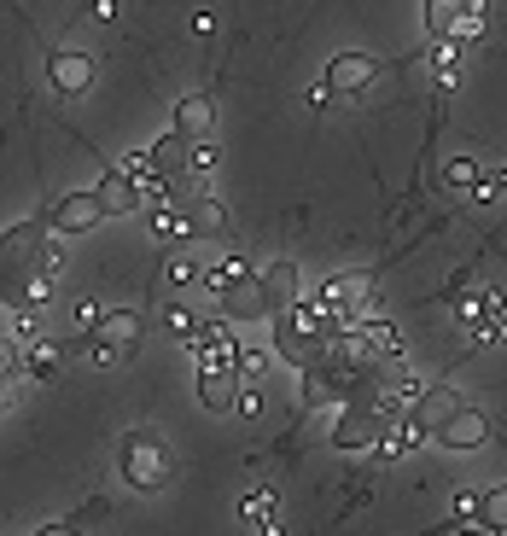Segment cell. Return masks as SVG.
<instances>
[{"label":"cell","mask_w":507,"mask_h":536,"mask_svg":"<svg viewBox=\"0 0 507 536\" xmlns=\"http://www.w3.org/2000/svg\"><path fill=\"white\" fill-rule=\"evenodd\" d=\"M123 478L135 484V490H164L169 484V472H175V461H169V449H164V437L152 432V426H135V432L123 437Z\"/></svg>","instance_id":"6da1fadb"},{"label":"cell","mask_w":507,"mask_h":536,"mask_svg":"<svg viewBox=\"0 0 507 536\" xmlns=\"http://www.w3.org/2000/svg\"><path fill=\"white\" fill-rule=\"evenodd\" d=\"M391 437V408L385 402H344L333 426V443L338 449H379Z\"/></svg>","instance_id":"7a4b0ae2"},{"label":"cell","mask_w":507,"mask_h":536,"mask_svg":"<svg viewBox=\"0 0 507 536\" xmlns=\"http://www.w3.org/2000/svg\"><path fill=\"white\" fill-rule=\"evenodd\" d=\"M216 309H222L234 327L274 321V298H269V286H263V274H245V280H234V286H222V292H216Z\"/></svg>","instance_id":"3957f363"},{"label":"cell","mask_w":507,"mask_h":536,"mask_svg":"<svg viewBox=\"0 0 507 536\" xmlns=\"http://www.w3.org/2000/svg\"><path fill=\"white\" fill-rule=\"evenodd\" d=\"M461 408H467V402L455 397V385H426V391L414 397V408H408V420H414V432L420 437H438Z\"/></svg>","instance_id":"277c9868"},{"label":"cell","mask_w":507,"mask_h":536,"mask_svg":"<svg viewBox=\"0 0 507 536\" xmlns=\"http://www.w3.org/2000/svg\"><path fill=\"white\" fill-rule=\"evenodd\" d=\"M94 222H105V204H100L94 187H88V193H65L59 204H47V228H53V234H88Z\"/></svg>","instance_id":"5b68a950"},{"label":"cell","mask_w":507,"mask_h":536,"mask_svg":"<svg viewBox=\"0 0 507 536\" xmlns=\"http://www.w3.org/2000/svg\"><path fill=\"white\" fill-rule=\"evenodd\" d=\"M193 152H199V140H187L181 129L158 134V140L146 146V158H152V175H164V181H187V175H193Z\"/></svg>","instance_id":"8992f818"},{"label":"cell","mask_w":507,"mask_h":536,"mask_svg":"<svg viewBox=\"0 0 507 536\" xmlns=\"http://www.w3.org/2000/svg\"><path fill=\"white\" fill-rule=\"evenodd\" d=\"M239 391H245V373H239V362L199 368V402L210 408V414H228V408H239Z\"/></svg>","instance_id":"52a82bcc"},{"label":"cell","mask_w":507,"mask_h":536,"mask_svg":"<svg viewBox=\"0 0 507 536\" xmlns=\"http://www.w3.org/2000/svg\"><path fill=\"white\" fill-rule=\"evenodd\" d=\"M379 70H385V59H373V53H338L327 65V88L333 94H362V88L379 82Z\"/></svg>","instance_id":"ba28073f"},{"label":"cell","mask_w":507,"mask_h":536,"mask_svg":"<svg viewBox=\"0 0 507 536\" xmlns=\"http://www.w3.org/2000/svg\"><path fill=\"white\" fill-rule=\"evenodd\" d=\"M47 82H53L65 100H76V94H88V88H94V59H88V53H76V47H65V53H53V59H47Z\"/></svg>","instance_id":"9c48e42d"},{"label":"cell","mask_w":507,"mask_h":536,"mask_svg":"<svg viewBox=\"0 0 507 536\" xmlns=\"http://www.w3.org/2000/svg\"><path fill=\"white\" fill-rule=\"evenodd\" d=\"M94 193H100L105 216H135V210H146V187H140L129 169H105Z\"/></svg>","instance_id":"30bf717a"},{"label":"cell","mask_w":507,"mask_h":536,"mask_svg":"<svg viewBox=\"0 0 507 536\" xmlns=\"http://www.w3.org/2000/svg\"><path fill=\"white\" fill-rule=\"evenodd\" d=\"M432 443H443V449H455V455H467V449H484L490 443V414L484 408H461L449 426H443Z\"/></svg>","instance_id":"8fae6325"},{"label":"cell","mask_w":507,"mask_h":536,"mask_svg":"<svg viewBox=\"0 0 507 536\" xmlns=\"http://www.w3.org/2000/svg\"><path fill=\"white\" fill-rule=\"evenodd\" d=\"M373 280L368 274H333V280H321V303L333 309V315H356L362 303H368Z\"/></svg>","instance_id":"7c38bea8"},{"label":"cell","mask_w":507,"mask_h":536,"mask_svg":"<svg viewBox=\"0 0 507 536\" xmlns=\"http://www.w3.org/2000/svg\"><path fill=\"white\" fill-rule=\"evenodd\" d=\"M187 222H193V239H228L234 228H228V210H222V199H210V193H187Z\"/></svg>","instance_id":"4fadbf2b"},{"label":"cell","mask_w":507,"mask_h":536,"mask_svg":"<svg viewBox=\"0 0 507 536\" xmlns=\"http://www.w3.org/2000/svg\"><path fill=\"white\" fill-rule=\"evenodd\" d=\"M82 338H88V344H105V350H129V344L140 338V315H135V309H105L100 327L82 333Z\"/></svg>","instance_id":"5bb4252c"},{"label":"cell","mask_w":507,"mask_h":536,"mask_svg":"<svg viewBox=\"0 0 507 536\" xmlns=\"http://www.w3.org/2000/svg\"><path fill=\"white\" fill-rule=\"evenodd\" d=\"M263 286H269V298H274V315L292 309V303H304V274H298L292 257H280V263L263 268Z\"/></svg>","instance_id":"9a60e30c"},{"label":"cell","mask_w":507,"mask_h":536,"mask_svg":"<svg viewBox=\"0 0 507 536\" xmlns=\"http://www.w3.org/2000/svg\"><path fill=\"white\" fill-rule=\"evenodd\" d=\"M158 327H164L169 338H175V344H187V350H193V338H199V315H193V303H181V298H164L158 303Z\"/></svg>","instance_id":"2e32d148"},{"label":"cell","mask_w":507,"mask_h":536,"mask_svg":"<svg viewBox=\"0 0 507 536\" xmlns=\"http://www.w3.org/2000/svg\"><path fill=\"white\" fill-rule=\"evenodd\" d=\"M175 129L187 134V140H210V129H216V105L204 100V94H187V100L175 105Z\"/></svg>","instance_id":"e0dca14e"},{"label":"cell","mask_w":507,"mask_h":536,"mask_svg":"<svg viewBox=\"0 0 507 536\" xmlns=\"http://www.w3.org/2000/svg\"><path fill=\"white\" fill-rule=\"evenodd\" d=\"M65 362V344H53V338H24V373L35 379H53Z\"/></svg>","instance_id":"ac0fdd59"},{"label":"cell","mask_w":507,"mask_h":536,"mask_svg":"<svg viewBox=\"0 0 507 536\" xmlns=\"http://www.w3.org/2000/svg\"><path fill=\"white\" fill-rule=\"evenodd\" d=\"M41 234H53L47 228V216H35V222H18V228H6V239H0V251L12 257V263H24L35 245H41Z\"/></svg>","instance_id":"d6986e66"},{"label":"cell","mask_w":507,"mask_h":536,"mask_svg":"<svg viewBox=\"0 0 507 536\" xmlns=\"http://www.w3.org/2000/svg\"><path fill=\"white\" fill-rule=\"evenodd\" d=\"M467 6H473V0H426V30L438 35V41H449V35L461 30Z\"/></svg>","instance_id":"ffe728a7"},{"label":"cell","mask_w":507,"mask_h":536,"mask_svg":"<svg viewBox=\"0 0 507 536\" xmlns=\"http://www.w3.org/2000/svg\"><path fill=\"white\" fill-rule=\"evenodd\" d=\"M146 216H152V234L158 239H193V222H187V204L181 199L158 204V210H146Z\"/></svg>","instance_id":"44dd1931"},{"label":"cell","mask_w":507,"mask_h":536,"mask_svg":"<svg viewBox=\"0 0 507 536\" xmlns=\"http://www.w3.org/2000/svg\"><path fill=\"white\" fill-rule=\"evenodd\" d=\"M443 187H449V193H478V187H484L478 158H467V152H461V158H443Z\"/></svg>","instance_id":"7402d4cb"},{"label":"cell","mask_w":507,"mask_h":536,"mask_svg":"<svg viewBox=\"0 0 507 536\" xmlns=\"http://www.w3.org/2000/svg\"><path fill=\"white\" fill-rule=\"evenodd\" d=\"M199 280V263H193V251H169L164 263V292H187Z\"/></svg>","instance_id":"603a6c76"},{"label":"cell","mask_w":507,"mask_h":536,"mask_svg":"<svg viewBox=\"0 0 507 536\" xmlns=\"http://www.w3.org/2000/svg\"><path fill=\"white\" fill-rule=\"evenodd\" d=\"M356 338H362V344H368L373 356H397V327H391V321H362V327H356Z\"/></svg>","instance_id":"cb8c5ba5"},{"label":"cell","mask_w":507,"mask_h":536,"mask_svg":"<svg viewBox=\"0 0 507 536\" xmlns=\"http://www.w3.org/2000/svg\"><path fill=\"white\" fill-rule=\"evenodd\" d=\"M478 525H490V531L507 536V484L484 490V502H478Z\"/></svg>","instance_id":"d4e9b609"},{"label":"cell","mask_w":507,"mask_h":536,"mask_svg":"<svg viewBox=\"0 0 507 536\" xmlns=\"http://www.w3.org/2000/svg\"><path fill=\"white\" fill-rule=\"evenodd\" d=\"M245 274H251V263H245V257H222V263L210 268V274H204V280H210V292H222V286H234V280H245Z\"/></svg>","instance_id":"484cf974"},{"label":"cell","mask_w":507,"mask_h":536,"mask_svg":"<svg viewBox=\"0 0 507 536\" xmlns=\"http://www.w3.org/2000/svg\"><path fill=\"white\" fill-rule=\"evenodd\" d=\"M269 350H251V344H239V373H245V379H263V373H269Z\"/></svg>","instance_id":"4316f807"},{"label":"cell","mask_w":507,"mask_h":536,"mask_svg":"<svg viewBox=\"0 0 507 536\" xmlns=\"http://www.w3.org/2000/svg\"><path fill=\"white\" fill-rule=\"evenodd\" d=\"M105 513H111V502H100V496H94V502H82V513H76V519H70V525H76V531L88 536L94 531V525H100Z\"/></svg>","instance_id":"83f0119b"},{"label":"cell","mask_w":507,"mask_h":536,"mask_svg":"<svg viewBox=\"0 0 507 536\" xmlns=\"http://www.w3.org/2000/svg\"><path fill=\"white\" fill-rule=\"evenodd\" d=\"M478 344H484V350H490V344H507V309H496V315L478 327Z\"/></svg>","instance_id":"f1b7e54d"},{"label":"cell","mask_w":507,"mask_h":536,"mask_svg":"<svg viewBox=\"0 0 507 536\" xmlns=\"http://www.w3.org/2000/svg\"><path fill=\"white\" fill-rule=\"evenodd\" d=\"M210 169H216V146L199 140V152H193V175H210Z\"/></svg>","instance_id":"f546056e"},{"label":"cell","mask_w":507,"mask_h":536,"mask_svg":"<svg viewBox=\"0 0 507 536\" xmlns=\"http://www.w3.org/2000/svg\"><path fill=\"white\" fill-rule=\"evenodd\" d=\"M239 414H245V420H251V414H263V397H257V391H239Z\"/></svg>","instance_id":"4dcf8cb0"},{"label":"cell","mask_w":507,"mask_h":536,"mask_svg":"<svg viewBox=\"0 0 507 536\" xmlns=\"http://www.w3.org/2000/svg\"><path fill=\"white\" fill-rule=\"evenodd\" d=\"M35 536H82V531H76V525H70V519H65V525H41V531H35Z\"/></svg>","instance_id":"1f68e13d"}]
</instances>
